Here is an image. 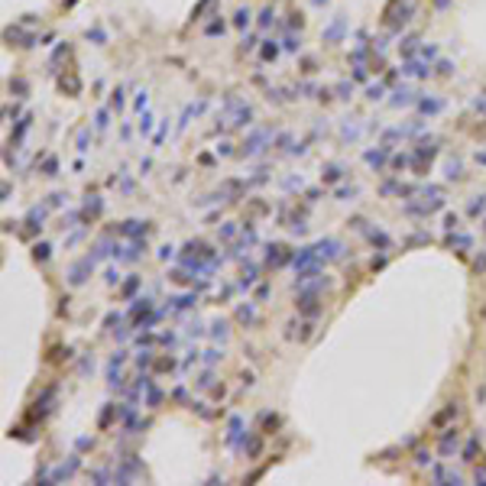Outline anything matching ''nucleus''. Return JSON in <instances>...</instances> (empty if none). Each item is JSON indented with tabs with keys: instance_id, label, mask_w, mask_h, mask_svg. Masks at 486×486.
I'll return each mask as SVG.
<instances>
[{
	"instance_id": "10",
	"label": "nucleus",
	"mask_w": 486,
	"mask_h": 486,
	"mask_svg": "<svg viewBox=\"0 0 486 486\" xmlns=\"http://www.w3.org/2000/svg\"><path fill=\"white\" fill-rule=\"evenodd\" d=\"M483 211H486V195L480 198V201H473V204H470V214H473V217H476V214H483Z\"/></svg>"
},
{
	"instance_id": "17",
	"label": "nucleus",
	"mask_w": 486,
	"mask_h": 486,
	"mask_svg": "<svg viewBox=\"0 0 486 486\" xmlns=\"http://www.w3.org/2000/svg\"><path fill=\"white\" fill-rule=\"evenodd\" d=\"M246 23H250V13L240 10V13H237V26H246Z\"/></svg>"
},
{
	"instance_id": "9",
	"label": "nucleus",
	"mask_w": 486,
	"mask_h": 486,
	"mask_svg": "<svg viewBox=\"0 0 486 486\" xmlns=\"http://www.w3.org/2000/svg\"><path fill=\"white\" fill-rule=\"evenodd\" d=\"M447 179H463V172H460V162H447Z\"/></svg>"
},
{
	"instance_id": "2",
	"label": "nucleus",
	"mask_w": 486,
	"mask_h": 486,
	"mask_svg": "<svg viewBox=\"0 0 486 486\" xmlns=\"http://www.w3.org/2000/svg\"><path fill=\"white\" fill-rule=\"evenodd\" d=\"M91 266H94V259L88 256L85 263H78V266H75V269H72V276H68V282H72V285H81V282H85V272L91 269Z\"/></svg>"
},
{
	"instance_id": "15",
	"label": "nucleus",
	"mask_w": 486,
	"mask_h": 486,
	"mask_svg": "<svg viewBox=\"0 0 486 486\" xmlns=\"http://www.w3.org/2000/svg\"><path fill=\"white\" fill-rule=\"evenodd\" d=\"M415 463H421V467H425V463H431V454H425V450H418V454H415Z\"/></svg>"
},
{
	"instance_id": "19",
	"label": "nucleus",
	"mask_w": 486,
	"mask_h": 486,
	"mask_svg": "<svg viewBox=\"0 0 486 486\" xmlns=\"http://www.w3.org/2000/svg\"><path fill=\"white\" fill-rule=\"evenodd\" d=\"M473 269H486V256H480V259H473Z\"/></svg>"
},
{
	"instance_id": "16",
	"label": "nucleus",
	"mask_w": 486,
	"mask_h": 486,
	"mask_svg": "<svg viewBox=\"0 0 486 486\" xmlns=\"http://www.w3.org/2000/svg\"><path fill=\"white\" fill-rule=\"evenodd\" d=\"M337 195H340V201H347V198H353V195H357V188H340Z\"/></svg>"
},
{
	"instance_id": "14",
	"label": "nucleus",
	"mask_w": 486,
	"mask_h": 486,
	"mask_svg": "<svg viewBox=\"0 0 486 486\" xmlns=\"http://www.w3.org/2000/svg\"><path fill=\"white\" fill-rule=\"evenodd\" d=\"M366 98H369V101H376V98H382V88H379V85H373V88H369V91H366Z\"/></svg>"
},
{
	"instance_id": "5",
	"label": "nucleus",
	"mask_w": 486,
	"mask_h": 486,
	"mask_svg": "<svg viewBox=\"0 0 486 486\" xmlns=\"http://www.w3.org/2000/svg\"><path fill=\"white\" fill-rule=\"evenodd\" d=\"M302 311L308 314V318H314V314H318V311H321V305H318V302H314V298H311V295H308V298H302Z\"/></svg>"
},
{
	"instance_id": "1",
	"label": "nucleus",
	"mask_w": 486,
	"mask_h": 486,
	"mask_svg": "<svg viewBox=\"0 0 486 486\" xmlns=\"http://www.w3.org/2000/svg\"><path fill=\"white\" fill-rule=\"evenodd\" d=\"M457 447H460V434H457V431H454V428H450V431H447V434H444V437H441V447H437V450H441V454H444V457H447V454H454V450H457Z\"/></svg>"
},
{
	"instance_id": "3",
	"label": "nucleus",
	"mask_w": 486,
	"mask_h": 486,
	"mask_svg": "<svg viewBox=\"0 0 486 486\" xmlns=\"http://www.w3.org/2000/svg\"><path fill=\"white\" fill-rule=\"evenodd\" d=\"M123 237H136V234H146V224L140 227V221H127V227H120Z\"/></svg>"
},
{
	"instance_id": "13",
	"label": "nucleus",
	"mask_w": 486,
	"mask_h": 486,
	"mask_svg": "<svg viewBox=\"0 0 486 486\" xmlns=\"http://www.w3.org/2000/svg\"><path fill=\"white\" fill-rule=\"evenodd\" d=\"M263 425H266V431H272V428L279 425V415H266V418H263Z\"/></svg>"
},
{
	"instance_id": "7",
	"label": "nucleus",
	"mask_w": 486,
	"mask_h": 486,
	"mask_svg": "<svg viewBox=\"0 0 486 486\" xmlns=\"http://www.w3.org/2000/svg\"><path fill=\"white\" fill-rule=\"evenodd\" d=\"M340 179H344V169L340 166H327L324 169V182H340Z\"/></svg>"
},
{
	"instance_id": "4",
	"label": "nucleus",
	"mask_w": 486,
	"mask_h": 486,
	"mask_svg": "<svg viewBox=\"0 0 486 486\" xmlns=\"http://www.w3.org/2000/svg\"><path fill=\"white\" fill-rule=\"evenodd\" d=\"M454 415H457V405H447V408H444L441 415H434V421H431V425H434V428H441L444 421H450V418H454Z\"/></svg>"
},
{
	"instance_id": "8",
	"label": "nucleus",
	"mask_w": 486,
	"mask_h": 486,
	"mask_svg": "<svg viewBox=\"0 0 486 486\" xmlns=\"http://www.w3.org/2000/svg\"><path fill=\"white\" fill-rule=\"evenodd\" d=\"M285 259V253H282V246H269V263L272 266H279Z\"/></svg>"
},
{
	"instance_id": "11",
	"label": "nucleus",
	"mask_w": 486,
	"mask_h": 486,
	"mask_svg": "<svg viewBox=\"0 0 486 486\" xmlns=\"http://www.w3.org/2000/svg\"><path fill=\"white\" fill-rule=\"evenodd\" d=\"M463 460H476V441L467 444V450H463Z\"/></svg>"
},
{
	"instance_id": "12",
	"label": "nucleus",
	"mask_w": 486,
	"mask_h": 486,
	"mask_svg": "<svg viewBox=\"0 0 486 486\" xmlns=\"http://www.w3.org/2000/svg\"><path fill=\"white\" fill-rule=\"evenodd\" d=\"M33 256H36V259H46V256H49V246H46V243H36V250H33Z\"/></svg>"
},
{
	"instance_id": "6",
	"label": "nucleus",
	"mask_w": 486,
	"mask_h": 486,
	"mask_svg": "<svg viewBox=\"0 0 486 486\" xmlns=\"http://www.w3.org/2000/svg\"><path fill=\"white\" fill-rule=\"evenodd\" d=\"M366 162H369V166H376V169H379L382 162H386V153H382V149H369V153H366Z\"/></svg>"
},
{
	"instance_id": "18",
	"label": "nucleus",
	"mask_w": 486,
	"mask_h": 486,
	"mask_svg": "<svg viewBox=\"0 0 486 486\" xmlns=\"http://www.w3.org/2000/svg\"><path fill=\"white\" fill-rule=\"evenodd\" d=\"M473 476H476V483H486V467H476Z\"/></svg>"
}]
</instances>
